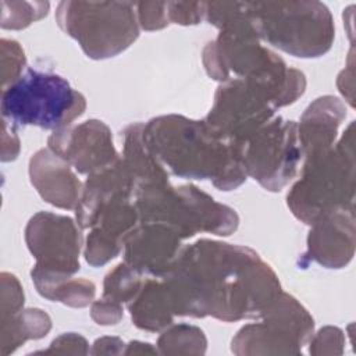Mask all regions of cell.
<instances>
[{
	"mask_svg": "<svg viewBox=\"0 0 356 356\" xmlns=\"http://www.w3.org/2000/svg\"><path fill=\"white\" fill-rule=\"evenodd\" d=\"M49 146L82 174L99 172L118 160L108 128L96 120L54 131Z\"/></svg>",
	"mask_w": 356,
	"mask_h": 356,
	"instance_id": "7c38bea8",
	"label": "cell"
},
{
	"mask_svg": "<svg viewBox=\"0 0 356 356\" xmlns=\"http://www.w3.org/2000/svg\"><path fill=\"white\" fill-rule=\"evenodd\" d=\"M121 316L122 313L118 302L103 298L93 303L92 317L97 321V324H115Z\"/></svg>",
	"mask_w": 356,
	"mask_h": 356,
	"instance_id": "603a6c76",
	"label": "cell"
},
{
	"mask_svg": "<svg viewBox=\"0 0 356 356\" xmlns=\"http://www.w3.org/2000/svg\"><path fill=\"white\" fill-rule=\"evenodd\" d=\"M280 107L266 86L246 79H229L216 93L206 122L231 142H241L266 125Z\"/></svg>",
	"mask_w": 356,
	"mask_h": 356,
	"instance_id": "8fae6325",
	"label": "cell"
},
{
	"mask_svg": "<svg viewBox=\"0 0 356 356\" xmlns=\"http://www.w3.org/2000/svg\"><path fill=\"white\" fill-rule=\"evenodd\" d=\"M11 7V13L3 11L1 17V26L19 29L28 26L32 21L42 18L47 14L49 3H7Z\"/></svg>",
	"mask_w": 356,
	"mask_h": 356,
	"instance_id": "ffe728a7",
	"label": "cell"
},
{
	"mask_svg": "<svg viewBox=\"0 0 356 356\" xmlns=\"http://www.w3.org/2000/svg\"><path fill=\"white\" fill-rule=\"evenodd\" d=\"M134 6L127 1H63L56 18L89 57L106 58L125 50L138 38Z\"/></svg>",
	"mask_w": 356,
	"mask_h": 356,
	"instance_id": "52a82bcc",
	"label": "cell"
},
{
	"mask_svg": "<svg viewBox=\"0 0 356 356\" xmlns=\"http://www.w3.org/2000/svg\"><path fill=\"white\" fill-rule=\"evenodd\" d=\"M139 273L127 263L118 264L110 271L104 281L103 298L114 302H131L142 288Z\"/></svg>",
	"mask_w": 356,
	"mask_h": 356,
	"instance_id": "e0dca14e",
	"label": "cell"
},
{
	"mask_svg": "<svg viewBox=\"0 0 356 356\" xmlns=\"http://www.w3.org/2000/svg\"><path fill=\"white\" fill-rule=\"evenodd\" d=\"M31 181L42 197L61 209H74L79 203V181L70 163L50 150H39L29 163Z\"/></svg>",
	"mask_w": 356,
	"mask_h": 356,
	"instance_id": "9a60e30c",
	"label": "cell"
},
{
	"mask_svg": "<svg viewBox=\"0 0 356 356\" xmlns=\"http://www.w3.org/2000/svg\"><path fill=\"white\" fill-rule=\"evenodd\" d=\"M266 320L241 328L232 339L235 353H298L312 337L313 318L302 305L286 293L261 314Z\"/></svg>",
	"mask_w": 356,
	"mask_h": 356,
	"instance_id": "30bf717a",
	"label": "cell"
},
{
	"mask_svg": "<svg viewBox=\"0 0 356 356\" xmlns=\"http://www.w3.org/2000/svg\"><path fill=\"white\" fill-rule=\"evenodd\" d=\"M181 236L161 222H143L124 239L125 263L139 274L163 277L172 266L179 250Z\"/></svg>",
	"mask_w": 356,
	"mask_h": 356,
	"instance_id": "4fadbf2b",
	"label": "cell"
},
{
	"mask_svg": "<svg viewBox=\"0 0 356 356\" xmlns=\"http://www.w3.org/2000/svg\"><path fill=\"white\" fill-rule=\"evenodd\" d=\"M204 15V3H167V18L175 24H197Z\"/></svg>",
	"mask_w": 356,
	"mask_h": 356,
	"instance_id": "7402d4cb",
	"label": "cell"
},
{
	"mask_svg": "<svg viewBox=\"0 0 356 356\" xmlns=\"http://www.w3.org/2000/svg\"><path fill=\"white\" fill-rule=\"evenodd\" d=\"M135 199L143 222L165 224L181 238L199 231L229 235L238 227V216L232 209L192 185L172 188L168 181L140 184Z\"/></svg>",
	"mask_w": 356,
	"mask_h": 356,
	"instance_id": "277c9868",
	"label": "cell"
},
{
	"mask_svg": "<svg viewBox=\"0 0 356 356\" xmlns=\"http://www.w3.org/2000/svg\"><path fill=\"white\" fill-rule=\"evenodd\" d=\"M353 124L335 147L306 157L303 175L288 193V206L306 224L328 211L353 206Z\"/></svg>",
	"mask_w": 356,
	"mask_h": 356,
	"instance_id": "3957f363",
	"label": "cell"
},
{
	"mask_svg": "<svg viewBox=\"0 0 356 356\" xmlns=\"http://www.w3.org/2000/svg\"><path fill=\"white\" fill-rule=\"evenodd\" d=\"M345 115V106L334 96L318 97L313 102L302 115L299 125L298 138L303 154L307 157L330 149Z\"/></svg>",
	"mask_w": 356,
	"mask_h": 356,
	"instance_id": "2e32d148",
	"label": "cell"
},
{
	"mask_svg": "<svg viewBox=\"0 0 356 356\" xmlns=\"http://www.w3.org/2000/svg\"><path fill=\"white\" fill-rule=\"evenodd\" d=\"M139 24L146 31L160 29L168 24L167 3H138Z\"/></svg>",
	"mask_w": 356,
	"mask_h": 356,
	"instance_id": "44dd1931",
	"label": "cell"
},
{
	"mask_svg": "<svg viewBox=\"0 0 356 356\" xmlns=\"http://www.w3.org/2000/svg\"><path fill=\"white\" fill-rule=\"evenodd\" d=\"M86 107L85 97L60 75L29 68L3 89L1 111L10 122L63 129Z\"/></svg>",
	"mask_w": 356,
	"mask_h": 356,
	"instance_id": "8992f818",
	"label": "cell"
},
{
	"mask_svg": "<svg viewBox=\"0 0 356 356\" xmlns=\"http://www.w3.org/2000/svg\"><path fill=\"white\" fill-rule=\"evenodd\" d=\"M259 38L296 57H318L334 40V21L318 1L245 3Z\"/></svg>",
	"mask_w": 356,
	"mask_h": 356,
	"instance_id": "5b68a950",
	"label": "cell"
},
{
	"mask_svg": "<svg viewBox=\"0 0 356 356\" xmlns=\"http://www.w3.org/2000/svg\"><path fill=\"white\" fill-rule=\"evenodd\" d=\"M355 250L353 206L337 209L313 222L307 238V256L328 268L346 266Z\"/></svg>",
	"mask_w": 356,
	"mask_h": 356,
	"instance_id": "5bb4252c",
	"label": "cell"
},
{
	"mask_svg": "<svg viewBox=\"0 0 356 356\" xmlns=\"http://www.w3.org/2000/svg\"><path fill=\"white\" fill-rule=\"evenodd\" d=\"M25 238L38 260L32 280L40 295L79 270L81 234L70 217L38 213L31 218Z\"/></svg>",
	"mask_w": 356,
	"mask_h": 356,
	"instance_id": "9c48e42d",
	"label": "cell"
},
{
	"mask_svg": "<svg viewBox=\"0 0 356 356\" xmlns=\"http://www.w3.org/2000/svg\"><path fill=\"white\" fill-rule=\"evenodd\" d=\"M95 296V285L86 280H71L67 278L54 285L44 298L51 300H60L65 305L83 307L90 303Z\"/></svg>",
	"mask_w": 356,
	"mask_h": 356,
	"instance_id": "d6986e66",
	"label": "cell"
},
{
	"mask_svg": "<svg viewBox=\"0 0 356 356\" xmlns=\"http://www.w3.org/2000/svg\"><path fill=\"white\" fill-rule=\"evenodd\" d=\"M342 343H343V337H342V331L338 330V328H334V327H325L323 328L318 335L314 338V342L313 345H324L323 349L318 352V353H338L335 350V345L342 348Z\"/></svg>",
	"mask_w": 356,
	"mask_h": 356,
	"instance_id": "cb8c5ba5",
	"label": "cell"
},
{
	"mask_svg": "<svg viewBox=\"0 0 356 356\" xmlns=\"http://www.w3.org/2000/svg\"><path fill=\"white\" fill-rule=\"evenodd\" d=\"M159 346L163 353H203L206 338L199 328L181 324L165 331L159 339Z\"/></svg>",
	"mask_w": 356,
	"mask_h": 356,
	"instance_id": "ac0fdd59",
	"label": "cell"
},
{
	"mask_svg": "<svg viewBox=\"0 0 356 356\" xmlns=\"http://www.w3.org/2000/svg\"><path fill=\"white\" fill-rule=\"evenodd\" d=\"M235 143L246 175L268 191H280L296 174L303 154L298 125L280 117Z\"/></svg>",
	"mask_w": 356,
	"mask_h": 356,
	"instance_id": "ba28073f",
	"label": "cell"
},
{
	"mask_svg": "<svg viewBox=\"0 0 356 356\" xmlns=\"http://www.w3.org/2000/svg\"><path fill=\"white\" fill-rule=\"evenodd\" d=\"M142 139L150 153L178 177L210 178L224 191L246 179L236 143L225 139L206 121L181 115L159 117L143 125Z\"/></svg>",
	"mask_w": 356,
	"mask_h": 356,
	"instance_id": "7a4b0ae2",
	"label": "cell"
},
{
	"mask_svg": "<svg viewBox=\"0 0 356 356\" xmlns=\"http://www.w3.org/2000/svg\"><path fill=\"white\" fill-rule=\"evenodd\" d=\"M160 278L174 316L260 317L281 293L274 271L257 253L207 239L184 248Z\"/></svg>",
	"mask_w": 356,
	"mask_h": 356,
	"instance_id": "6da1fadb",
	"label": "cell"
}]
</instances>
